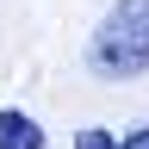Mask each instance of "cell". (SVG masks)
I'll list each match as a JSON object with an SVG mask.
<instances>
[{
  "mask_svg": "<svg viewBox=\"0 0 149 149\" xmlns=\"http://www.w3.org/2000/svg\"><path fill=\"white\" fill-rule=\"evenodd\" d=\"M87 68L100 81H137L149 74V0H112L87 44Z\"/></svg>",
  "mask_w": 149,
  "mask_h": 149,
  "instance_id": "cell-1",
  "label": "cell"
},
{
  "mask_svg": "<svg viewBox=\"0 0 149 149\" xmlns=\"http://www.w3.org/2000/svg\"><path fill=\"white\" fill-rule=\"evenodd\" d=\"M0 149H44V130H37V118H31V112L0 106Z\"/></svg>",
  "mask_w": 149,
  "mask_h": 149,
  "instance_id": "cell-2",
  "label": "cell"
},
{
  "mask_svg": "<svg viewBox=\"0 0 149 149\" xmlns=\"http://www.w3.org/2000/svg\"><path fill=\"white\" fill-rule=\"evenodd\" d=\"M74 149H118V137L106 124H87V130H74Z\"/></svg>",
  "mask_w": 149,
  "mask_h": 149,
  "instance_id": "cell-3",
  "label": "cell"
},
{
  "mask_svg": "<svg viewBox=\"0 0 149 149\" xmlns=\"http://www.w3.org/2000/svg\"><path fill=\"white\" fill-rule=\"evenodd\" d=\"M118 149H149V124H137L130 137H118Z\"/></svg>",
  "mask_w": 149,
  "mask_h": 149,
  "instance_id": "cell-4",
  "label": "cell"
}]
</instances>
